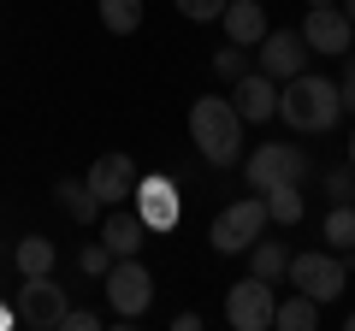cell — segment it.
Masks as SVG:
<instances>
[{
    "mask_svg": "<svg viewBox=\"0 0 355 331\" xmlns=\"http://www.w3.org/2000/svg\"><path fill=\"white\" fill-rule=\"evenodd\" d=\"M279 118H284L291 130H302V136H326V130L343 118L338 83H331V77H320V71L284 77V89H279Z\"/></svg>",
    "mask_w": 355,
    "mask_h": 331,
    "instance_id": "1",
    "label": "cell"
},
{
    "mask_svg": "<svg viewBox=\"0 0 355 331\" xmlns=\"http://www.w3.org/2000/svg\"><path fill=\"white\" fill-rule=\"evenodd\" d=\"M190 142L202 148L207 166H237L243 160V118L231 95H202L190 107Z\"/></svg>",
    "mask_w": 355,
    "mask_h": 331,
    "instance_id": "2",
    "label": "cell"
},
{
    "mask_svg": "<svg viewBox=\"0 0 355 331\" xmlns=\"http://www.w3.org/2000/svg\"><path fill=\"white\" fill-rule=\"evenodd\" d=\"M284 278L326 307V302H338V296L349 290V260H343V255H326V249H308V255H291Z\"/></svg>",
    "mask_w": 355,
    "mask_h": 331,
    "instance_id": "3",
    "label": "cell"
},
{
    "mask_svg": "<svg viewBox=\"0 0 355 331\" xmlns=\"http://www.w3.org/2000/svg\"><path fill=\"white\" fill-rule=\"evenodd\" d=\"M107 307H113L119 319H142L154 307V272L142 267L137 255H119L113 267H107Z\"/></svg>",
    "mask_w": 355,
    "mask_h": 331,
    "instance_id": "4",
    "label": "cell"
},
{
    "mask_svg": "<svg viewBox=\"0 0 355 331\" xmlns=\"http://www.w3.org/2000/svg\"><path fill=\"white\" fill-rule=\"evenodd\" d=\"M261 231H266V202H261V195H243V202H231V207H219V213H214L207 242H214L219 255H243Z\"/></svg>",
    "mask_w": 355,
    "mask_h": 331,
    "instance_id": "5",
    "label": "cell"
},
{
    "mask_svg": "<svg viewBox=\"0 0 355 331\" xmlns=\"http://www.w3.org/2000/svg\"><path fill=\"white\" fill-rule=\"evenodd\" d=\"M65 307H71V296L60 290V278H53V272H36V278H24V290H18V325L60 331Z\"/></svg>",
    "mask_w": 355,
    "mask_h": 331,
    "instance_id": "6",
    "label": "cell"
},
{
    "mask_svg": "<svg viewBox=\"0 0 355 331\" xmlns=\"http://www.w3.org/2000/svg\"><path fill=\"white\" fill-rule=\"evenodd\" d=\"M272 307H279V296H272V284L266 278H243L225 290V325L231 331H272Z\"/></svg>",
    "mask_w": 355,
    "mask_h": 331,
    "instance_id": "7",
    "label": "cell"
},
{
    "mask_svg": "<svg viewBox=\"0 0 355 331\" xmlns=\"http://www.w3.org/2000/svg\"><path fill=\"white\" fill-rule=\"evenodd\" d=\"M308 160L296 142H261L249 154V190H279V184H302Z\"/></svg>",
    "mask_w": 355,
    "mask_h": 331,
    "instance_id": "8",
    "label": "cell"
},
{
    "mask_svg": "<svg viewBox=\"0 0 355 331\" xmlns=\"http://www.w3.org/2000/svg\"><path fill=\"white\" fill-rule=\"evenodd\" d=\"M302 42H308V53L343 60V53L355 48V24L343 18V6H308V18H302Z\"/></svg>",
    "mask_w": 355,
    "mask_h": 331,
    "instance_id": "9",
    "label": "cell"
},
{
    "mask_svg": "<svg viewBox=\"0 0 355 331\" xmlns=\"http://www.w3.org/2000/svg\"><path fill=\"white\" fill-rule=\"evenodd\" d=\"M137 178H142V172H137L130 154H101V160L89 166L83 184H89V195H95L101 207H125L130 195H137Z\"/></svg>",
    "mask_w": 355,
    "mask_h": 331,
    "instance_id": "10",
    "label": "cell"
},
{
    "mask_svg": "<svg viewBox=\"0 0 355 331\" xmlns=\"http://www.w3.org/2000/svg\"><path fill=\"white\" fill-rule=\"evenodd\" d=\"M254 48H261V71L272 77V83L308 71V42H302V30H266Z\"/></svg>",
    "mask_w": 355,
    "mask_h": 331,
    "instance_id": "11",
    "label": "cell"
},
{
    "mask_svg": "<svg viewBox=\"0 0 355 331\" xmlns=\"http://www.w3.org/2000/svg\"><path fill=\"white\" fill-rule=\"evenodd\" d=\"M231 107H237L243 125H266V118H279V83L266 71H243L237 89H231Z\"/></svg>",
    "mask_w": 355,
    "mask_h": 331,
    "instance_id": "12",
    "label": "cell"
},
{
    "mask_svg": "<svg viewBox=\"0 0 355 331\" xmlns=\"http://www.w3.org/2000/svg\"><path fill=\"white\" fill-rule=\"evenodd\" d=\"M137 219L148 231H172L178 225V184L172 178H137Z\"/></svg>",
    "mask_w": 355,
    "mask_h": 331,
    "instance_id": "13",
    "label": "cell"
},
{
    "mask_svg": "<svg viewBox=\"0 0 355 331\" xmlns=\"http://www.w3.org/2000/svg\"><path fill=\"white\" fill-rule=\"evenodd\" d=\"M219 24H225V42H237V48H254V42L272 30V24H266V6H261V0H225Z\"/></svg>",
    "mask_w": 355,
    "mask_h": 331,
    "instance_id": "14",
    "label": "cell"
},
{
    "mask_svg": "<svg viewBox=\"0 0 355 331\" xmlns=\"http://www.w3.org/2000/svg\"><path fill=\"white\" fill-rule=\"evenodd\" d=\"M142 237H148V225H142L137 213H119V207H107V231H101V242L113 249V260H119V255H142Z\"/></svg>",
    "mask_w": 355,
    "mask_h": 331,
    "instance_id": "15",
    "label": "cell"
},
{
    "mask_svg": "<svg viewBox=\"0 0 355 331\" xmlns=\"http://www.w3.org/2000/svg\"><path fill=\"white\" fill-rule=\"evenodd\" d=\"M53 202L65 207V219H71V225H95V219H101V202L89 195L83 178H60V184H53Z\"/></svg>",
    "mask_w": 355,
    "mask_h": 331,
    "instance_id": "16",
    "label": "cell"
},
{
    "mask_svg": "<svg viewBox=\"0 0 355 331\" xmlns=\"http://www.w3.org/2000/svg\"><path fill=\"white\" fill-rule=\"evenodd\" d=\"M243 255H249V272H254V278H266V284H279L284 267H291V249H284V242H261V237H254Z\"/></svg>",
    "mask_w": 355,
    "mask_h": 331,
    "instance_id": "17",
    "label": "cell"
},
{
    "mask_svg": "<svg viewBox=\"0 0 355 331\" xmlns=\"http://www.w3.org/2000/svg\"><path fill=\"white\" fill-rule=\"evenodd\" d=\"M272 325H279V331H314L320 325V302H314V296H302V290L284 296V302L272 307Z\"/></svg>",
    "mask_w": 355,
    "mask_h": 331,
    "instance_id": "18",
    "label": "cell"
},
{
    "mask_svg": "<svg viewBox=\"0 0 355 331\" xmlns=\"http://www.w3.org/2000/svg\"><path fill=\"white\" fill-rule=\"evenodd\" d=\"M53 260H60V249H53L48 237H24L12 249V267H18V278H36V272H53Z\"/></svg>",
    "mask_w": 355,
    "mask_h": 331,
    "instance_id": "19",
    "label": "cell"
},
{
    "mask_svg": "<svg viewBox=\"0 0 355 331\" xmlns=\"http://www.w3.org/2000/svg\"><path fill=\"white\" fill-rule=\"evenodd\" d=\"M101 24H107V36H137L142 30V0H101Z\"/></svg>",
    "mask_w": 355,
    "mask_h": 331,
    "instance_id": "20",
    "label": "cell"
},
{
    "mask_svg": "<svg viewBox=\"0 0 355 331\" xmlns=\"http://www.w3.org/2000/svg\"><path fill=\"white\" fill-rule=\"evenodd\" d=\"M261 202H266V219H272V225H296V219H302V195H296V184L261 190Z\"/></svg>",
    "mask_w": 355,
    "mask_h": 331,
    "instance_id": "21",
    "label": "cell"
},
{
    "mask_svg": "<svg viewBox=\"0 0 355 331\" xmlns=\"http://www.w3.org/2000/svg\"><path fill=\"white\" fill-rule=\"evenodd\" d=\"M326 242H331V249H343V255L355 249V202H331V213H326Z\"/></svg>",
    "mask_w": 355,
    "mask_h": 331,
    "instance_id": "22",
    "label": "cell"
},
{
    "mask_svg": "<svg viewBox=\"0 0 355 331\" xmlns=\"http://www.w3.org/2000/svg\"><path fill=\"white\" fill-rule=\"evenodd\" d=\"M214 71L225 77V83H237V77L249 71V48H237V42H225V48L214 53Z\"/></svg>",
    "mask_w": 355,
    "mask_h": 331,
    "instance_id": "23",
    "label": "cell"
},
{
    "mask_svg": "<svg viewBox=\"0 0 355 331\" xmlns=\"http://www.w3.org/2000/svg\"><path fill=\"white\" fill-rule=\"evenodd\" d=\"M172 6H178L184 18H196V24H214V18L225 12V0H172Z\"/></svg>",
    "mask_w": 355,
    "mask_h": 331,
    "instance_id": "24",
    "label": "cell"
},
{
    "mask_svg": "<svg viewBox=\"0 0 355 331\" xmlns=\"http://www.w3.org/2000/svg\"><path fill=\"white\" fill-rule=\"evenodd\" d=\"M77 267H83V272H95V278H101V272L113 267V249H107V242H83V255H77Z\"/></svg>",
    "mask_w": 355,
    "mask_h": 331,
    "instance_id": "25",
    "label": "cell"
},
{
    "mask_svg": "<svg viewBox=\"0 0 355 331\" xmlns=\"http://www.w3.org/2000/svg\"><path fill=\"white\" fill-rule=\"evenodd\" d=\"M101 325V314H89V307H65V319H60V331H95Z\"/></svg>",
    "mask_w": 355,
    "mask_h": 331,
    "instance_id": "26",
    "label": "cell"
},
{
    "mask_svg": "<svg viewBox=\"0 0 355 331\" xmlns=\"http://www.w3.org/2000/svg\"><path fill=\"white\" fill-rule=\"evenodd\" d=\"M338 101H343V113H355V53H343V83H338Z\"/></svg>",
    "mask_w": 355,
    "mask_h": 331,
    "instance_id": "27",
    "label": "cell"
},
{
    "mask_svg": "<svg viewBox=\"0 0 355 331\" xmlns=\"http://www.w3.org/2000/svg\"><path fill=\"white\" fill-rule=\"evenodd\" d=\"M326 190H331V202H355V178H349V172H331Z\"/></svg>",
    "mask_w": 355,
    "mask_h": 331,
    "instance_id": "28",
    "label": "cell"
},
{
    "mask_svg": "<svg viewBox=\"0 0 355 331\" xmlns=\"http://www.w3.org/2000/svg\"><path fill=\"white\" fill-rule=\"evenodd\" d=\"M12 319H18V307H6V302H0V331L12 325Z\"/></svg>",
    "mask_w": 355,
    "mask_h": 331,
    "instance_id": "29",
    "label": "cell"
},
{
    "mask_svg": "<svg viewBox=\"0 0 355 331\" xmlns=\"http://www.w3.org/2000/svg\"><path fill=\"white\" fill-rule=\"evenodd\" d=\"M343 18H349V24H355V0H343Z\"/></svg>",
    "mask_w": 355,
    "mask_h": 331,
    "instance_id": "30",
    "label": "cell"
},
{
    "mask_svg": "<svg viewBox=\"0 0 355 331\" xmlns=\"http://www.w3.org/2000/svg\"><path fill=\"white\" fill-rule=\"evenodd\" d=\"M349 166H355V125H349Z\"/></svg>",
    "mask_w": 355,
    "mask_h": 331,
    "instance_id": "31",
    "label": "cell"
},
{
    "mask_svg": "<svg viewBox=\"0 0 355 331\" xmlns=\"http://www.w3.org/2000/svg\"><path fill=\"white\" fill-rule=\"evenodd\" d=\"M308 6H338V0H308Z\"/></svg>",
    "mask_w": 355,
    "mask_h": 331,
    "instance_id": "32",
    "label": "cell"
},
{
    "mask_svg": "<svg viewBox=\"0 0 355 331\" xmlns=\"http://www.w3.org/2000/svg\"><path fill=\"white\" fill-rule=\"evenodd\" d=\"M343 325H349V331H355V314H349V319H343Z\"/></svg>",
    "mask_w": 355,
    "mask_h": 331,
    "instance_id": "33",
    "label": "cell"
}]
</instances>
